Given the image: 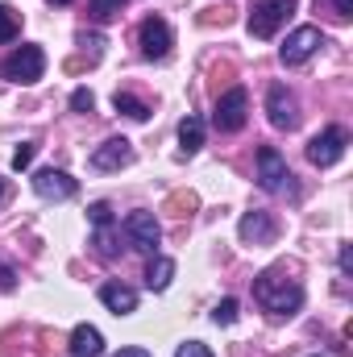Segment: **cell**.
Instances as JSON below:
<instances>
[{
    "instance_id": "obj_19",
    "label": "cell",
    "mask_w": 353,
    "mask_h": 357,
    "mask_svg": "<svg viewBox=\"0 0 353 357\" xmlns=\"http://www.w3.org/2000/svg\"><path fill=\"white\" fill-rule=\"evenodd\" d=\"M17 33H21V13H17L13 4H4V0H0V46H4V42H13Z\"/></svg>"
},
{
    "instance_id": "obj_34",
    "label": "cell",
    "mask_w": 353,
    "mask_h": 357,
    "mask_svg": "<svg viewBox=\"0 0 353 357\" xmlns=\"http://www.w3.org/2000/svg\"><path fill=\"white\" fill-rule=\"evenodd\" d=\"M312 357H320V354H312Z\"/></svg>"
},
{
    "instance_id": "obj_18",
    "label": "cell",
    "mask_w": 353,
    "mask_h": 357,
    "mask_svg": "<svg viewBox=\"0 0 353 357\" xmlns=\"http://www.w3.org/2000/svg\"><path fill=\"white\" fill-rule=\"evenodd\" d=\"M112 108L125 112L129 121H150V108H146L137 96H129V91H117V96H112Z\"/></svg>"
},
{
    "instance_id": "obj_29",
    "label": "cell",
    "mask_w": 353,
    "mask_h": 357,
    "mask_svg": "<svg viewBox=\"0 0 353 357\" xmlns=\"http://www.w3.org/2000/svg\"><path fill=\"white\" fill-rule=\"evenodd\" d=\"M112 357H150V349H142V345H129V349H121V354Z\"/></svg>"
},
{
    "instance_id": "obj_32",
    "label": "cell",
    "mask_w": 353,
    "mask_h": 357,
    "mask_svg": "<svg viewBox=\"0 0 353 357\" xmlns=\"http://www.w3.org/2000/svg\"><path fill=\"white\" fill-rule=\"evenodd\" d=\"M0 199H4V178H0Z\"/></svg>"
},
{
    "instance_id": "obj_13",
    "label": "cell",
    "mask_w": 353,
    "mask_h": 357,
    "mask_svg": "<svg viewBox=\"0 0 353 357\" xmlns=\"http://www.w3.org/2000/svg\"><path fill=\"white\" fill-rule=\"evenodd\" d=\"M237 233H241L246 245H270V241L278 237V225H274L270 212H246L241 225H237Z\"/></svg>"
},
{
    "instance_id": "obj_17",
    "label": "cell",
    "mask_w": 353,
    "mask_h": 357,
    "mask_svg": "<svg viewBox=\"0 0 353 357\" xmlns=\"http://www.w3.org/2000/svg\"><path fill=\"white\" fill-rule=\"evenodd\" d=\"M171 278H175V262H171V258H154L150 270H146V287H150V291H167Z\"/></svg>"
},
{
    "instance_id": "obj_21",
    "label": "cell",
    "mask_w": 353,
    "mask_h": 357,
    "mask_svg": "<svg viewBox=\"0 0 353 357\" xmlns=\"http://www.w3.org/2000/svg\"><path fill=\"white\" fill-rule=\"evenodd\" d=\"M195 208H200V195H195V191H175V195L167 199V212H171V216H191Z\"/></svg>"
},
{
    "instance_id": "obj_11",
    "label": "cell",
    "mask_w": 353,
    "mask_h": 357,
    "mask_svg": "<svg viewBox=\"0 0 353 357\" xmlns=\"http://www.w3.org/2000/svg\"><path fill=\"white\" fill-rule=\"evenodd\" d=\"M33 191H38L42 199H54V204H63V199H71V195L80 191V183L67 175V171H54V167H46V171H38V175H33Z\"/></svg>"
},
{
    "instance_id": "obj_2",
    "label": "cell",
    "mask_w": 353,
    "mask_h": 357,
    "mask_svg": "<svg viewBox=\"0 0 353 357\" xmlns=\"http://www.w3.org/2000/svg\"><path fill=\"white\" fill-rule=\"evenodd\" d=\"M291 13H295V0H254L250 4V38H274L287 21H291Z\"/></svg>"
},
{
    "instance_id": "obj_25",
    "label": "cell",
    "mask_w": 353,
    "mask_h": 357,
    "mask_svg": "<svg viewBox=\"0 0 353 357\" xmlns=\"http://www.w3.org/2000/svg\"><path fill=\"white\" fill-rule=\"evenodd\" d=\"M33 154H38V146H33V142H21V146H17V154H13V171H29Z\"/></svg>"
},
{
    "instance_id": "obj_1",
    "label": "cell",
    "mask_w": 353,
    "mask_h": 357,
    "mask_svg": "<svg viewBox=\"0 0 353 357\" xmlns=\"http://www.w3.org/2000/svg\"><path fill=\"white\" fill-rule=\"evenodd\" d=\"M254 299L262 303L270 316H295L303 307V287L295 278H287V270H262L254 278Z\"/></svg>"
},
{
    "instance_id": "obj_6",
    "label": "cell",
    "mask_w": 353,
    "mask_h": 357,
    "mask_svg": "<svg viewBox=\"0 0 353 357\" xmlns=\"http://www.w3.org/2000/svg\"><path fill=\"white\" fill-rule=\"evenodd\" d=\"M320 46H324V33H320L316 25H299V29H291V33H287V42H283V50H278V59H283V67H303Z\"/></svg>"
},
{
    "instance_id": "obj_33",
    "label": "cell",
    "mask_w": 353,
    "mask_h": 357,
    "mask_svg": "<svg viewBox=\"0 0 353 357\" xmlns=\"http://www.w3.org/2000/svg\"><path fill=\"white\" fill-rule=\"evenodd\" d=\"M50 4H71V0H50Z\"/></svg>"
},
{
    "instance_id": "obj_31",
    "label": "cell",
    "mask_w": 353,
    "mask_h": 357,
    "mask_svg": "<svg viewBox=\"0 0 353 357\" xmlns=\"http://www.w3.org/2000/svg\"><path fill=\"white\" fill-rule=\"evenodd\" d=\"M8 287H13V270L4 266V270H0V291H8Z\"/></svg>"
},
{
    "instance_id": "obj_28",
    "label": "cell",
    "mask_w": 353,
    "mask_h": 357,
    "mask_svg": "<svg viewBox=\"0 0 353 357\" xmlns=\"http://www.w3.org/2000/svg\"><path fill=\"white\" fill-rule=\"evenodd\" d=\"M175 357H212V349H208L204 341H183L175 349Z\"/></svg>"
},
{
    "instance_id": "obj_26",
    "label": "cell",
    "mask_w": 353,
    "mask_h": 357,
    "mask_svg": "<svg viewBox=\"0 0 353 357\" xmlns=\"http://www.w3.org/2000/svg\"><path fill=\"white\" fill-rule=\"evenodd\" d=\"M71 108H75V112H91V108H96V96H91L88 88H75L71 91Z\"/></svg>"
},
{
    "instance_id": "obj_27",
    "label": "cell",
    "mask_w": 353,
    "mask_h": 357,
    "mask_svg": "<svg viewBox=\"0 0 353 357\" xmlns=\"http://www.w3.org/2000/svg\"><path fill=\"white\" fill-rule=\"evenodd\" d=\"M88 220L96 225V229H100V225H112V208H108L104 199H100V204H91V208H88Z\"/></svg>"
},
{
    "instance_id": "obj_23",
    "label": "cell",
    "mask_w": 353,
    "mask_h": 357,
    "mask_svg": "<svg viewBox=\"0 0 353 357\" xmlns=\"http://www.w3.org/2000/svg\"><path fill=\"white\" fill-rule=\"evenodd\" d=\"M237 320V299H220L212 307V324H233Z\"/></svg>"
},
{
    "instance_id": "obj_10",
    "label": "cell",
    "mask_w": 353,
    "mask_h": 357,
    "mask_svg": "<svg viewBox=\"0 0 353 357\" xmlns=\"http://www.w3.org/2000/svg\"><path fill=\"white\" fill-rule=\"evenodd\" d=\"M137 46H142L146 59H167L171 46H175V33H171V25L163 17H146L137 25Z\"/></svg>"
},
{
    "instance_id": "obj_8",
    "label": "cell",
    "mask_w": 353,
    "mask_h": 357,
    "mask_svg": "<svg viewBox=\"0 0 353 357\" xmlns=\"http://www.w3.org/2000/svg\"><path fill=\"white\" fill-rule=\"evenodd\" d=\"M266 112H270V125L274 129H283V133L299 129V100H295V91H287V84H270V91H266Z\"/></svg>"
},
{
    "instance_id": "obj_14",
    "label": "cell",
    "mask_w": 353,
    "mask_h": 357,
    "mask_svg": "<svg viewBox=\"0 0 353 357\" xmlns=\"http://www.w3.org/2000/svg\"><path fill=\"white\" fill-rule=\"evenodd\" d=\"M100 303H104L112 316H129V312H137V291L125 287V282H104V287H100Z\"/></svg>"
},
{
    "instance_id": "obj_16",
    "label": "cell",
    "mask_w": 353,
    "mask_h": 357,
    "mask_svg": "<svg viewBox=\"0 0 353 357\" xmlns=\"http://www.w3.org/2000/svg\"><path fill=\"white\" fill-rule=\"evenodd\" d=\"M179 146H183V154H187V158L204 146V121H200V116H191V112H187V116L179 121Z\"/></svg>"
},
{
    "instance_id": "obj_3",
    "label": "cell",
    "mask_w": 353,
    "mask_h": 357,
    "mask_svg": "<svg viewBox=\"0 0 353 357\" xmlns=\"http://www.w3.org/2000/svg\"><path fill=\"white\" fill-rule=\"evenodd\" d=\"M246 116H250V91L246 88H229L225 96H216V108H212L216 133H241Z\"/></svg>"
},
{
    "instance_id": "obj_7",
    "label": "cell",
    "mask_w": 353,
    "mask_h": 357,
    "mask_svg": "<svg viewBox=\"0 0 353 357\" xmlns=\"http://www.w3.org/2000/svg\"><path fill=\"white\" fill-rule=\"evenodd\" d=\"M121 233H125V241H129L133 250H142V254H154V250H158V241H163V229H158L154 212H146V208L129 212V216H125V225H121Z\"/></svg>"
},
{
    "instance_id": "obj_12",
    "label": "cell",
    "mask_w": 353,
    "mask_h": 357,
    "mask_svg": "<svg viewBox=\"0 0 353 357\" xmlns=\"http://www.w3.org/2000/svg\"><path fill=\"white\" fill-rule=\"evenodd\" d=\"M133 162V142L129 137H108L104 146H96L91 154V171H121Z\"/></svg>"
},
{
    "instance_id": "obj_22",
    "label": "cell",
    "mask_w": 353,
    "mask_h": 357,
    "mask_svg": "<svg viewBox=\"0 0 353 357\" xmlns=\"http://www.w3.org/2000/svg\"><path fill=\"white\" fill-rule=\"evenodd\" d=\"M125 8V0H88V13L96 21H108V17H117Z\"/></svg>"
},
{
    "instance_id": "obj_15",
    "label": "cell",
    "mask_w": 353,
    "mask_h": 357,
    "mask_svg": "<svg viewBox=\"0 0 353 357\" xmlns=\"http://www.w3.org/2000/svg\"><path fill=\"white\" fill-rule=\"evenodd\" d=\"M71 357H100L104 354V337H100V328H91V324H80L75 333H71Z\"/></svg>"
},
{
    "instance_id": "obj_4",
    "label": "cell",
    "mask_w": 353,
    "mask_h": 357,
    "mask_svg": "<svg viewBox=\"0 0 353 357\" xmlns=\"http://www.w3.org/2000/svg\"><path fill=\"white\" fill-rule=\"evenodd\" d=\"M42 71H46L42 46H21V50H13V54L0 63V75H4L8 84H38Z\"/></svg>"
},
{
    "instance_id": "obj_20",
    "label": "cell",
    "mask_w": 353,
    "mask_h": 357,
    "mask_svg": "<svg viewBox=\"0 0 353 357\" xmlns=\"http://www.w3.org/2000/svg\"><path fill=\"white\" fill-rule=\"evenodd\" d=\"M91 245H96V254H100L104 262H112V258L121 254V250H117V237H112V229H108V225H100V229H96Z\"/></svg>"
},
{
    "instance_id": "obj_30",
    "label": "cell",
    "mask_w": 353,
    "mask_h": 357,
    "mask_svg": "<svg viewBox=\"0 0 353 357\" xmlns=\"http://www.w3.org/2000/svg\"><path fill=\"white\" fill-rule=\"evenodd\" d=\"M341 270H345V274H350V270H353V254H350V245L341 250Z\"/></svg>"
},
{
    "instance_id": "obj_24",
    "label": "cell",
    "mask_w": 353,
    "mask_h": 357,
    "mask_svg": "<svg viewBox=\"0 0 353 357\" xmlns=\"http://www.w3.org/2000/svg\"><path fill=\"white\" fill-rule=\"evenodd\" d=\"M316 8H329L337 21H350L353 17V0H316Z\"/></svg>"
},
{
    "instance_id": "obj_5",
    "label": "cell",
    "mask_w": 353,
    "mask_h": 357,
    "mask_svg": "<svg viewBox=\"0 0 353 357\" xmlns=\"http://www.w3.org/2000/svg\"><path fill=\"white\" fill-rule=\"evenodd\" d=\"M345 150H350V129H341V125H329L324 133H316V137L308 142V162L324 171V167L341 162V158H345Z\"/></svg>"
},
{
    "instance_id": "obj_9",
    "label": "cell",
    "mask_w": 353,
    "mask_h": 357,
    "mask_svg": "<svg viewBox=\"0 0 353 357\" xmlns=\"http://www.w3.org/2000/svg\"><path fill=\"white\" fill-rule=\"evenodd\" d=\"M258 187H262V191H270V195L291 191V171H287V158H283L274 146H262V150H258Z\"/></svg>"
}]
</instances>
